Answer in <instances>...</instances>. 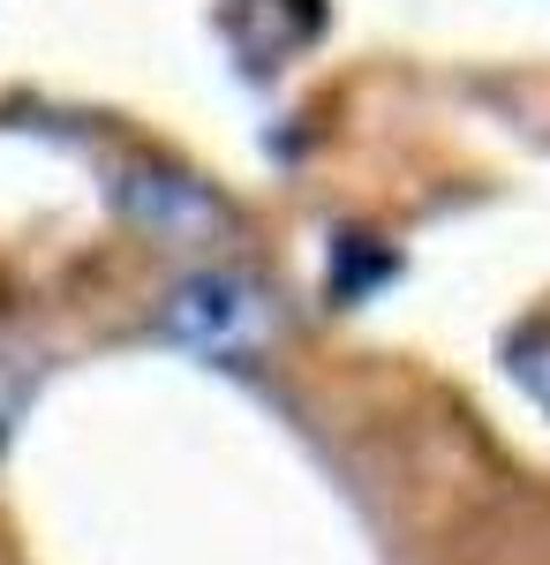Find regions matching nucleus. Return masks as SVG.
Returning a JSON list of instances; mask_svg holds the SVG:
<instances>
[{"label": "nucleus", "instance_id": "1", "mask_svg": "<svg viewBox=\"0 0 550 565\" xmlns=\"http://www.w3.org/2000/svg\"><path fill=\"white\" fill-rule=\"evenodd\" d=\"M159 332L212 370H256L279 348V295L234 257H197L159 287Z\"/></svg>", "mask_w": 550, "mask_h": 565}, {"label": "nucleus", "instance_id": "2", "mask_svg": "<svg viewBox=\"0 0 550 565\" xmlns=\"http://www.w3.org/2000/svg\"><path fill=\"white\" fill-rule=\"evenodd\" d=\"M114 204H121V218L151 242V249H173V257H189V264L197 257H226V249L242 242V212H234L204 174H189V167L144 159V167L121 174Z\"/></svg>", "mask_w": 550, "mask_h": 565}, {"label": "nucleus", "instance_id": "3", "mask_svg": "<svg viewBox=\"0 0 550 565\" xmlns=\"http://www.w3.org/2000/svg\"><path fill=\"white\" fill-rule=\"evenodd\" d=\"M506 377L550 415V309H543V317H528V324L506 340Z\"/></svg>", "mask_w": 550, "mask_h": 565}, {"label": "nucleus", "instance_id": "4", "mask_svg": "<svg viewBox=\"0 0 550 565\" xmlns=\"http://www.w3.org/2000/svg\"><path fill=\"white\" fill-rule=\"evenodd\" d=\"M31 399H39V362L31 354H0V452H8L15 423L31 415Z\"/></svg>", "mask_w": 550, "mask_h": 565}]
</instances>
